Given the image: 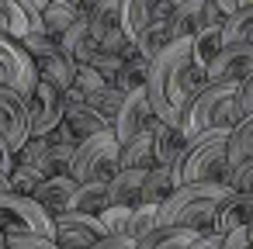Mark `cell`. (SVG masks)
<instances>
[{"label": "cell", "mask_w": 253, "mask_h": 249, "mask_svg": "<svg viewBox=\"0 0 253 249\" xmlns=\"http://www.w3.org/2000/svg\"><path fill=\"white\" fill-rule=\"evenodd\" d=\"M208 87V73L201 66H194V52H191V38L184 42H170L153 63H149V80H146V94L149 104L156 111V118L163 125L180 128L184 114L191 111V104L198 101V94Z\"/></svg>", "instance_id": "6da1fadb"}, {"label": "cell", "mask_w": 253, "mask_h": 249, "mask_svg": "<svg viewBox=\"0 0 253 249\" xmlns=\"http://www.w3.org/2000/svg\"><path fill=\"white\" fill-rule=\"evenodd\" d=\"M229 190H232L229 183H184L160 208V225H177V228L208 235L215 225V211Z\"/></svg>", "instance_id": "7a4b0ae2"}, {"label": "cell", "mask_w": 253, "mask_h": 249, "mask_svg": "<svg viewBox=\"0 0 253 249\" xmlns=\"http://www.w3.org/2000/svg\"><path fill=\"white\" fill-rule=\"evenodd\" d=\"M243 121V107H239V87L232 83H208L198 101L191 104V111L180 121L184 135H201V132H232Z\"/></svg>", "instance_id": "3957f363"}, {"label": "cell", "mask_w": 253, "mask_h": 249, "mask_svg": "<svg viewBox=\"0 0 253 249\" xmlns=\"http://www.w3.org/2000/svg\"><path fill=\"white\" fill-rule=\"evenodd\" d=\"M229 132H201L191 139V152L177 166V180L184 183H229Z\"/></svg>", "instance_id": "277c9868"}, {"label": "cell", "mask_w": 253, "mask_h": 249, "mask_svg": "<svg viewBox=\"0 0 253 249\" xmlns=\"http://www.w3.org/2000/svg\"><path fill=\"white\" fill-rule=\"evenodd\" d=\"M118 159H122V142L115 132H104V135H94V139H84L77 145V156H73V166H70V177L77 183H111L118 177Z\"/></svg>", "instance_id": "5b68a950"}, {"label": "cell", "mask_w": 253, "mask_h": 249, "mask_svg": "<svg viewBox=\"0 0 253 249\" xmlns=\"http://www.w3.org/2000/svg\"><path fill=\"white\" fill-rule=\"evenodd\" d=\"M0 232L4 235H56V225L39 208L35 197L4 190L0 194Z\"/></svg>", "instance_id": "8992f818"}, {"label": "cell", "mask_w": 253, "mask_h": 249, "mask_svg": "<svg viewBox=\"0 0 253 249\" xmlns=\"http://www.w3.org/2000/svg\"><path fill=\"white\" fill-rule=\"evenodd\" d=\"M87 28L94 35V42L101 45V52L122 56L132 42L125 35V0H104L87 14Z\"/></svg>", "instance_id": "52a82bcc"}, {"label": "cell", "mask_w": 253, "mask_h": 249, "mask_svg": "<svg viewBox=\"0 0 253 249\" xmlns=\"http://www.w3.org/2000/svg\"><path fill=\"white\" fill-rule=\"evenodd\" d=\"M0 87H7L14 94H21L25 101L32 97V90L39 87V70L35 59L21 49V42L0 35Z\"/></svg>", "instance_id": "ba28073f"}, {"label": "cell", "mask_w": 253, "mask_h": 249, "mask_svg": "<svg viewBox=\"0 0 253 249\" xmlns=\"http://www.w3.org/2000/svg\"><path fill=\"white\" fill-rule=\"evenodd\" d=\"M0 139L7 142V149L18 156L28 142H32V118H28V104L21 94L0 87Z\"/></svg>", "instance_id": "9c48e42d"}, {"label": "cell", "mask_w": 253, "mask_h": 249, "mask_svg": "<svg viewBox=\"0 0 253 249\" xmlns=\"http://www.w3.org/2000/svg\"><path fill=\"white\" fill-rule=\"evenodd\" d=\"M52 225H56V235L52 239H56L59 249H94L108 235V228H104L101 218L80 214V211H66V214L52 218Z\"/></svg>", "instance_id": "30bf717a"}, {"label": "cell", "mask_w": 253, "mask_h": 249, "mask_svg": "<svg viewBox=\"0 0 253 249\" xmlns=\"http://www.w3.org/2000/svg\"><path fill=\"white\" fill-rule=\"evenodd\" d=\"M28 104V118H32V139L35 135H52L63 121V111H66V94L56 90L52 83L39 80V87L32 90V97L25 101Z\"/></svg>", "instance_id": "8fae6325"}, {"label": "cell", "mask_w": 253, "mask_h": 249, "mask_svg": "<svg viewBox=\"0 0 253 249\" xmlns=\"http://www.w3.org/2000/svg\"><path fill=\"white\" fill-rule=\"evenodd\" d=\"M250 76H253V45L225 42L222 52L208 66V83H232V87H239Z\"/></svg>", "instance_id": "7c38bea8"}, {"label": "cell", "mask_w": 253, "mask_h": 249, "mask_svg": "<svg viewBox=\"0 0 253 249\" xmlns=\"http://www.w3.org/2000/svg\"><path fill=\"white\" fill-rule=\"evenodd\" d=\"M156 121H160V118H156V111H153V104H149V94H146V90H135V94H125L122 114H118V121H115V135H118L122 145H128L132 139L153 132Z\"/></svg>", "instance_id": "4fadbf2b"}, {"label": "cell", "mask_w": 253, "mask_h": 249, "mask_svg": "<svg viewBox=\"0 0 253 249\" xmlns=\"http://www.w3.org/2000/svg\"><path fill=\"white\" fill-rule=\"evenodd\" d=\"M70 135H73V142L80 145L84 139H94V135H104V132H115L77 90H70L66 94V111H63V121H59Z\"/></svg>", "instance_id": "5bb4252c"}, {"label": "cell", "mask_w": 253, "mask_h": 249, "mask_svg": "<svg viewBox=\"0 0 253 249\" xmlns=\"http://www.w3.org/2000/svg\"><path fill=\"white\" fill-rule=\"evenodd\" d=\"M42 32V11L28 0H0V35L4 38H28Z\"/></svg>", "instance_id": "9a60e30c"}, {"label": "cell", "mask_w": 253, "mask_h": 249, "mask_svg": "<svg viewBox=\"0 0 253 249\" xmlns=\"http://www.w3.org/2000/svg\"><path fill=\"white\" fill-rule=\"evenodd\" d=\"M77 180L73 177H49L39 183V190L32 194L39 201V208L49 214V218H59L66 211H73V197H77Z\"/></svg>", "instance_id": "2e32d148"}, {"label": "cell", "mask_w": 253, "mask_h": 249, "mask_svg": "<svg viewBox=\"0 0 253 249\" xmlns=\"http://www.w3.org/2000/svg\"><path fill=\"white\" fill-rule=\"evenodd\" d=\"M173 14V4L170 0H125V35L128 42L135 45L139 35L153 25V21H163Z\"/></svg>", "instance_id": "e0dca14e"}, {"label": "cell", "mask_w": 253, "mask_h": 249, "mask_svg": "<svg viewBox=\"0 0 253 249\" xmlns=\"http://www.w3.org/2000/svg\"><path fill=\"white\" fill-rule=\"evenodd\" d=\"M153 142H156V166L163 170H177L184 163V156L191 152V135H184L173 125L156 121L153 125Z\"/></svg>", "instance_id": "ac0fdd59"}, {"label": "cell", "mask_w": 253, "mask_h": 249, "mask_svg": "<svg viewBox=\"0 0 253 249\" xmlns=\"http://www.w3.org/2000/svg\"><path fill=\"white\" fill-rule=\"evenodd\" d=\"M250 221H253V197L229 190V194L222 197L218 211H215V225H211V232L225 239V235L236 232V228H250Z\"/></svg>", "instance_id": "d6986e66"}, {"label": "cell", "mask_w": 253, "mask_h": 249, "mask_svg": "<svg viewBox=\"0 0 253 249\" xmlns=\"http://www.w3.org/2000/svg\"><path fill=\"white\" fill-rule=\"evenodd\" d=\"M59 49H63L77 66H90L94 56L101 52V45L94 42V35H90V28H87V18H80V21L59 38Z\"/></svg>", "instance_id": "ffe728a7"}, {"label": "cell", "mask_w": 253, "mask_h": 249, "mask_svg": "<svg viewBox=\"0 0 253 249\" xmlns=\"http://www.w3.org/2000/svg\"><path fill=\"white\" fill-rule=\"evenodd\" d=\"M35 70H39V80L52 83L56 90H63V94H70V90H73V80H77V63H73L63 49H56L52 56L39 59V63H35Z\"/></svg>", "instance_id": "44dd1931"}, {"label": "cell", "mask_w": 253, "mask_h": 249, "mask_svg": "<svg viewBox=\"0 0 253 249\" xmlns=\"http://www.w3.org/2000/svg\"><path fill=\"white\" fill-rule=\"evenodd\" d=\"M201 235L191 228H177V225H160L153 228L146 239L135 242V249H191Z\"/></svg>", "instance_id": "7402d4cb"}, {"label": "cell", "mask_w": 253, "mask_h": 249, "mask_svg": "<svg viewBox=\"0 0 253 249\" xmlns=\"http://www.w3.org/2000/svg\"><path fill=\"white\" fill-rule=\"evenodd\" d=\"M146 173H149V170H118V177L108 183L111 201L122 204V208L142 204V183H146Z\"/></svg>", "instance_id": "603a6c76"}, {"label": "cell", "mask_w": 253, "mask_h": 249, "mask_svg": "<svg viewBox=\"0 0 253 249\" xmlns=\"http://www.w3.org/2000/svg\"><path fill=\"white\" fill-rule=\"evenodd\" d=\"M180 180H177V170H163V166H153L146 173V183H142V204H167L173 194H177Z\"/></svg>", "instance_id": "cb8c5ba5"}, {"label": "cell", "mask_w": 253, "mask_h": 249, "mask_svg": "<svg viewBox=\"0 0 253 249\" xmlns=\"http://www.w3.org/2000/svg\"><path fill=\"white\" fill-rule=\"evenodd\" d=\"M84 14H80V7H73V4H66V0H52V4L42 11V32L52 38V42H59L77 21H80Z\"/></svg>", "instance_id": "d4e9b609"}, {"label": "cell", "mask_w": 253, "mask_h": 249, "mask_svg": "<svg viewBox=\"0 0 253 249\" xmlns=\"http://www.w3.org/2000/svg\"><path fill=\"white\" fill-rule=\"evenodd\" d=\"M122 170H153L156 166V142H153V132L132 139L128 145H122V159H118Z\"/></svg>", "instance_id": "484cf974"}, {"label": "cell", "mask_w": 253, "mask_h": 249, "mask_svg": "<svg viewBox=\"0 0 253 249\" xmlns=\"http://www.w3.org/2000/svg\"><path fill=\"white\" fill-rule=\"evenodd\" d=\"M115 201H111V190H108V183H80L77 187V197H73V211H80V214H94V218H101L108 208H111Z\"/></svg>", "instance_id": "4316f807"}, {"label": "cell", "mask_w": 253, "mask_h": 249, "mask_svg": "<svg viewBox=\"0 0 253 249\" xmlns=\"http://www.w3.org/2000/svg\"><path fill=\"white\" fill-rule=\"evenodd\" d=\"M225 45V28H201L194 38H191V52H194V66H201L208 73L211 59L222 52Z\"/></svg>", "instance_id": "83f0119b"}, {"label": "cell", "mask_w": 253, "mask_h": 249, "mask_svg": "<svg viewBox=\"0 0 253 249\" xmlns=\"http://www.w3.org/2000/svg\"><path fill=\"white\" fill-rule=\"evenodd\" d=\"M253 163V114H246L232 132H229V166Z\"/></svg>", "instance_id": "f1b7e54d"}, {"label": "cell", "mask_w": 253, "mask_h": 249, "mask_svg": "<svg viewBox=\"0 0 253 249\" xmlns=\"http://www.w3.org/2000/svg\"><path fill=\"white\" fill-rule=\"evenodd\" d=\"M170 42H173V38H170V18H163V21H153V25L139 35L135 49H139V56H142V59H149V63H153V59H156Z\"/></svg>", "instance_id": "f546056e"}, {"label": "cell", "mask_w": 253, "mask_h": 249, "mask_svg": "<svg viewBox=\"0 0 253 249\" xmlns=\"http://www.w3.org/2000/svg\"><path fill=\"white\" fill-rule=\"evenodd\" d=\"M146 80H149V59H142L135 49L132 56H125V70H122L115 87L122 94H135V90H146Z\"/></svg>", "instance_id": "4dcf8cb0"}, {"label": "cell", "mask_w": 253, "mask_h": 249, "mask_svg": "<svg viewBox=\"0 0 253 249\" xmlns=\"http://www.w3.org/2000/svg\"><path fill=\"white\" fill-rule=\"evenodd\" d=\"M198 32H201V4L173 7V14H170V38L184 42V38H194Z\"/></svg>", "instance_id": "1f68e13d"}, {"label": "cell", "mask_w": 253, "mask_h": 249, "mask_svg": "<svg viewBox=\"0 0 253 249\" xmlns=\"http://www.w3.org/2000/svg\"><path fill=\"white\" fill-rule=\"evenodd\" d=\"M111 128H115V121H118V114H122V104H125V94L118 90V87H104V90H97V94H90V97H84Z\"/></svg>", "instance_id": "d6a6232c"}, {"label": "cell", "mask_w": 253, "mask_h": 249, "mask_svg": "<svg viewBox=\"0 0 253 249\" xmlns=\"http://www.w3.org/2000/svg\"><path fill=\"white\" fill-rule=\"evenodd\" d=\"M153 228H160V204H135L132 208V225H128V239H146Z\"/></svg>", "instance_id": "836d02e7"}, {"label": "cell", "mask_w": 253, "mask_h": 249, "mask_svg": "<svg viewBox=\"0 0 253 249\" xmlns=\"http://www.w3.org/2000/svg\"><path fill=\"white\" fill-rule=\"evenodd\" d=\"M225 42H239V45H253V7H243L229 18L225 25Z\"/></svg>", "instance_id": "e575fe53"}, {"label": "cell", "mask_w": 253, "mask_h": 249, "mask_svg": "<svg viewBox=\"0 0 253 249\" xmlns=\"http://www.w3.org/2000/svg\"><path fill=\"white\" fill-rule=\"evenodd\" d=\"M45 177L42 173H35L32 166H18L14 163V173H11V190L14 194H25V197H32L35 190H39V183H42Z\"/></svg>", "instance_id": "d590c367"}, {"label": "cell", "mask_w": 253, "mask_h": 249, "mask_svg": "<svg viewBox=\"0 0 253 249\" xmlns=\"http://www.w3.org/2000/svg\"><path fill=\"white\" fill-rule=\"evenodd\" d=\"M90 66L104 76V83H108V87H115V83H118V76H122V70H125V59H122V56H111V52H97Z\"/></svg>", "instance_id": "8d00e7d4"}, {"label": "cell", "mask_w": 253, "mask_h": 249, "mask_svg": "<svg viewBox=\"0 0 253 249\" xmlns=\"http://www.w3.org/2000/svg\"><path fill=\"white\" fill-rule=\"evenodd\" d=\"M108 83H104V76L94 70V66H77V80H73V90L80 94V97H90V94H97V90H104Z\"/></svg>", "instance_id": "74e56055"}, {"label": "cell", "mask_w": 253, "mask_h": 249, "mask_svg": "<svg viewBox=\"0 0 253 249\" xmlns=\"http://www.w3.org/2000/svg\"><path fill=\"white\" fill-rule=\"evenodd\" d=\"M108 235H128V225H132V208H122V204H111L104 214H101Z\"/></svg>", "instance_id": "f35d334b"}, {"label": "cell", "mask_w": 253, "mask_h": 249, "mask_svg": "<svg viewBox=\"0 0 253 249\" xmlns=\"http://www.w3.org/2000/svg\"><path fill=\"white\" fill-rule=\"evenodd\" d=\"M21 49L39 63V59H45V56H52L56 49H59V42H52L45 32H35V35H28V38H21Z\"/></svg>", "instance_id": "ab89813d"}, {"label": "cell", "mask_w": 253, "mask_h": 249, "mask_svg": "<svg viewBox=\"0 0 253 249\" xmlns=\"http://www.w3.org/2000/svg\"><path fill=\"white\" fill-rule=\"evenodd\" d=\"M7 249H59L52 235H7Z\"/></svg>", "instance_id": "60d3db41"}, {"label": "cell", "mask_w": 253, "mask_h": 249, "mask_svg": "<svg viewBox=\"0 0 253 249\" xmlns=\"http://www.w3.org/2000/svg\"><path fill=\"white\" fill-rule=\"evenodd\" d=\"M229 187H232L236 194H246V197H253V163H243V166H236V170L229 173Z\"/></svg>", "instance_id": "b9f144b4"}, {"label": "cell", "mask_w": 253, "mask_h": 249, "mask_svg": "<svg viewBox=\"0 0 253 249\" xmlns=\"http://www.w3.org/2000/svg\"><path fill=\"white\" fill-rule=\"evenodd\" d=\"M229 25V14H222V7L215 0H205L201 4V28H225Z\"/></svg>", "instance_id": "7bdbcfd3"}, {"label": "cell", "mask_w": 253, "mask_h": 249, "mask_svg": "<svg viewBox=\"0 0 253 249\" xmlns=\"http://www.w3.org/2000/svg\"><path fill=\"white\" fill-rule=\"evenodd\" d=\"M222 249H253V235H250V228H236V232H229V235L222 239Z\"/></svg>", "instance_id": "ee69618b"}, {"label": "cell", "mask_w": 253, "mask_h": 249, "mask_svg": "<svg viewBox=\"0 0 253 249\" xmlns=\"http://www.w3.org/2000/svg\"><path fill=\"white\" fill-rule=\"evenodd\" d=\"M94 249H135V239H128V235H104Z\"/></svg>", "instance_id": "f6af8a7d"}, {"label": "cell", "mask_w": 253, "mask_h": 249, "mask_svg": "<svg viewBox=\"0 0 253 249\" xmlns=\"http://www.w3.org/2000/svg\"><path fill=\"white\" fill-rule=\"evenodd\" d=\"M239 107H243V118L253 114V76L246 83H239Z\"/></svg>", "instance_id": "bcb514c9"}, {"label": "cell", "mask_w": 253, "mask_h": 249, "mask_svg": "<svg viewBox=\"0 0 253 249\" xmlns=\"http://www.w3.org/2000/svg\"><path fill=\"white\" fill-rule=\"evenodd\" d=\"M0 173H7V177L14 173V152L7 149V142H4V139H0Z\"/></svg>", "instance_id": "7dc6e473"}, {"label": "cell", "mask_w": 253, "mask_h": 249, "mask_svg": "<svg viewBox=\"0 0 253 249\" xmlns=\"http://www.w3.org/2000/svg\"><path fill=\"white\" fill-rule=\"evenodd\" d=\"M191 249H222V235H215V232H208V235H201Z\"/></svg>", "instance_id": "c3c4849f"}, {"label": "cell", "mask_w": 253, "mask_h": 249, "mask_svg": "<svg viewBox=\"0 0 253 249\" xmlns=\"http://www.w3.org/2000/svg\"><path fill=\"white\" fill-rule=\"evenodd\" d=\"M215 4H218L222 14H229V18H232L236 11H243V0H215Z\"/></svg>", "instance_id": "681fc988"}, {"label": "cell", "mask_w": 253, "mask_h": 249, "mask_svg": "<svg viewBox=\"0 0 253 249\" xmlns=\"http://www.w3.org/2000/svg\"><path fill=\"white\" fill-rule=\"evenodd\" d=\"M173 7H191V4H205V0H170Z\"/></svg>", "instance_id": "f907efd6"}, {"label": "cell", "mask_w": 253, "mask_h": 249, "mask_svg": "<svg viewBox=\"0 0 253 249\" xmlns=\"http://www.w3.org/2000/svg\"><path fill=\"white\" fill-rule=\"evenodd\" d=\"M4 190H11V177H7V173H0V194H4Z\"/></svg>", "instance_id": "816d5d0a"}, {"label": "cell", "mask_w": 253, "mask_h": 249, "mask_svg": "<svg viewBox=\"0 0 253 249\" xmlns=\"http://www.w3.org/2000/svg\"><path fill=\"white\" fill-rule=\"evenodd\" d=\"M28 4H35V7H39V11H45V7H49V4H52V0H28Z\"/></svg>", "instance_id": "f5cc1de1"}, {"label": "cell", "mask_w": 253, "mask_h": 249, "mask_svg": "<svg viewBox=\"0 0 253 249\" xmlns=\"http://www.w3.org/2000/svg\"><path fill=\"white\" fill-rule=\"evenodd\" d=\"M0 249H7V235L4 232H0Z\"/></svg>", "instance_id": "db71d44e"}, {"label": "cell", "mask_w": 253, "mask_h": 249, "mask_svg": "<svg viewBox=\"0 0 253 249\" xmlns=\"http://www.w3.org/2000/svg\"><path fill=\"white\" fill-rule=\"evenodd\" d=\"M66 4H73V7H80V4H84V0H66ZM80 14H84V11H80Z\"/></svg>", "instance_id": "11a10c76"}, {"label": "cell", "mask_w": 253, "mask_h": 249, "mask_svg": "<svg viewBox=\"0 0 253 249\" xmlns=\"http://www.w3.org/2000/svg\"><path fill=\"white\" fill-rule=\"evenodd\" d=\"M243 7H253V0H243Z\"/></svg>", "instance_id": "9f6ffc18"}, {"label": "cell", "mask_w": 253, "mask_h": 249, "mask_svg": "<svg viewBox=\"0 0 253 249\" xmlns=\"http://www.w3.org/2000/svg\"><path fill=\"white\" fill-rule=\"evenodd\" d=\"M250 235H253V221H250Z\"/></svg>", "instance_id": "6f0895ef"}]
</instances>
